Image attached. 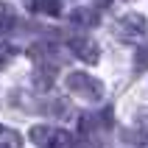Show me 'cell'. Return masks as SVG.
Segmentation results:
<instances>
[{
	"instance_id": "obj_6",
	"label": "cell",
	"mask_w": 148,
	"mask_h": 148,
	"mask_svg": "<svg viewBox=\"0 0 148 148\" xmlns=\"http://www.w3.org/2000/svg\"><path fill=\"white\" fill-rule=\"evenodd\" d=\"M20 145H23V137L14 129H8V126L0 123V148H20Z\"/></svg>"
},
{
	"instance_id": "obj_2",
	"label": "cell",
	"mask_w": 148,
	"mask_h": 148,
	"mask_svg": "<svg viewBox=\"0 0 148 148\" xmlns=\"http://www.w3.org/2000/svg\"><path fill=\"white\" fill-rule=\"evenodd\" d=\"M145 34H148V20L143 14H137V11H126V14L117 17L115 36L120 42H132V45H137V42L145 39Z\"/></svg>"
},
{
	"instance_id": "obj_7",
	"label": "cell",
	"mask_w": 148,
	"mask_h": 148,
	"mask_svg": "<svg viewBox=\"0 0 148 148\" xmlns=\"http://www.w3.org/2000/svg\"><path fill=\"white\" fill-rule=\"evenodd\" d=\"M14 20H17L14 6H11V3H0V28H11Z\"/></svg>"
},
{
	"instance_id": "obj_5",
	"label": "cell",
	"mask_w": 148,
	"mask_h": 148,
	"mask_svg": "<svg viewBox=\"0 0 148 148\" xmlns=\"http://www.w3.org/2000/svg\"><path fill=\"white\" fill-rule=\"evenodd\" d=\"M70 23L81 25V28H92V25H98V11L95 8H73Z\"/></svg>"
},
{
	"instance_id": "obj_9",
	"label": "cell",
	"mask_w": 148,
	"mask_h": 148,
	"mask_svg": "<svg viewBox=\"0 0 148 148\" xmlns=\"http://www.w3.org/2000/svg\"><path fill=\"white\" fill-rule=\"evenodd\" d=\"M137 126L148 134V109H140V112H137Z\"/></svg>"
},
{
	"instance_id": "obj_3",
	"label": "cell",
	"mask_w": 148,
	"mask_h": 148,
	"mask_svg": "<svg viewBox=\"0 0 148 148\" xmlns=\"http://www.w3.org/2000/svg\"><path fill=\"white\" fill-rule=\"evenodd\" d=\"M31 143L36 148H75L73 137L67 132H62V129H53V126H34Z\"/></svg>"
},
{
	"instance_id": "obj_1",
	"label": "cell",
	"mask_w": 148,
	"mask_h": 148,
	"mask_svg": "<svg viewBox=\"0 0 148 148\" xmlns=\"http://www.w3.org/2000/svg\"><path fill=\"white\" fill-rule=\"evenodd\" d=\"M64 87L73 92L75 98L87 101V103H98V101H103V95H106L103 81H98V78H95V75H90V73H81V70L67 73Z\"/></svg>"
},
{
	"instance_id": "obj_8",
	"label": "cell",
	"mask_w": 148,
	"mask_h": 148,
	"mask_svg": "<svg viewBox=\"0 0 148 148\" xmlns=\"http://www.w3.org/2000/svg\"><path fill=\"white\" fill-rule=\"evenodd\" d=\"M34 6H36V11H45V14H50V17H59L62 0H39V3H34Z\"/></svg>"
},
{
	"instance_id": "obj_4",
	"label": "cell",
	"mask_w": 148,
	"mask_h": 148,
	"mask_svg": "<svg viewBox=\"0 0 148 148\" xmlns=\"http://www.w3.org/2000/svg\"><path fill=\"white\" fill-rule=\"evenodd\" d=\"M67 45H70V50H73V56H78L81 62H87V64H98L101 48H98L95 39H90V36H73Z\"/></svg>"
},
{
	"instance_id": "obj_10",
	"label": "cell",
	"mask_w": 148,
	"mask_h": 148,
	"mask_svg": "<svg viewBox=\"0 0 148 148\" xmlns=\"http://www.w3.org/2000/svg\"><path fill=\"white\" fill-rule=\"evenodd\" d=\"M140 59H143V64H148V48L143 50V56H140Z\"/></svg>"
}]
</instances>
